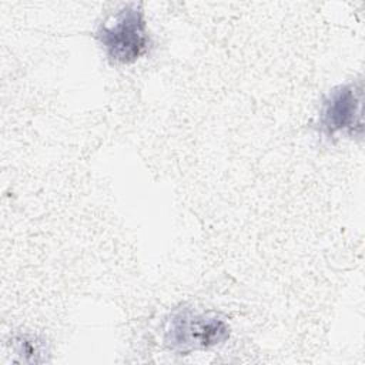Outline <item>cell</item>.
Returning <instances> with one entry per match:
<instances>
[{"instance_id":"6da1fadb","label":"cell","mask_w":365,"mask_h":365,"mask_svg":"<svg viewBox=\"0 0 365 365\" xmlns=\"http://www.w3.org/2000/svg\"><path fill=\"white\" fill-rule=\"evenodd\" d=\"M111 64H133L144 57L151 47V36L141 3H127L107 16L96 30Z\"/></svg>"},{"instance_id":"7a4b0ae2","label":"cell","mask_w":365,"mask_h":365,"mask_svg":"<svg viewBox=\"0 0 365 365\" xmlns=\"http://www.w3.org/2000/svg\"><path fill=\"white\" fill-rule=\"evenodd\" d=\"M228 338L230 325L222 317L187 307L170 314L163 334L165 346L180 355L218 346Z\"/></svg>"},{"instance_id":"3957f363","label":"cell","mask_w":365,"mask_h":365,"mask_svg":"<svg viewBox=\"0 0 365 365\" xmlns=\"http://www.w3.org/2000/svg\"><path fill=\"white\" fill-rule=\"evenodd\" d=\"M362 80L334 87L319 107L318 131L327 140L339 137H362Z\"/></svg>"},{"instance_id":"277c9868","label":"cell","mask_w":365,"mask_h":365,"mask_svg":"<svg viewBox=\"0 0 365 365\" xmlns=\"http://www.w3.org/2000/svg\"><path fill=\"white\" fill-rule=\"evenodd\" d=\"M14 351L21 362H44V342L33 335H19L14 338Z\"/></svg>"}]
</instances>
